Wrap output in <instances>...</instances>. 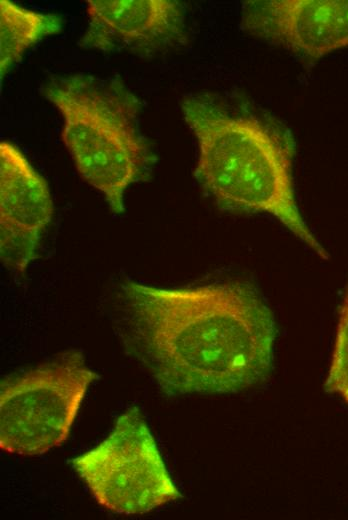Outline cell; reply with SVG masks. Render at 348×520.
<instances>
[{"label": "cell", "mask_w": 348, "mask_h": 520, "mask_svg": "<svg viewBox=\"0 0 348 520\" xmlns=\"http://www.w3.org/2000/svg\"><path fill=\"white\" fill-rule=\"evenodd\" d=\"M85 49L149 56L185 40V10L175 0H87Z\"/></svg>", "instance_id": "ba28073f"}, {"label": "cell", "mask_w": 348, "mask_h": 520, "mask_svg": "<svg viewBox=\"0 0 348 520\" xmlns=\"http://www.w3.org/2000/svg\"><path fill=\"white\" fill-rule=\"evenodd\" d=\"M241 27L306 64L348 48V0H250Z\"/></svg>", "instance_id": "8992f818"}, {"label": "cell", "mask_w": 348, "mask_h": 520, "mask_svg": "<svg viewBox=\"0 0 348 520\" xmlns=\"http://www.w3.org/2000/svg\"><path fill=\"white\" fill-rule=\"evenodd\" d=\"M118 334L168 395L234 393L266 380L276 335L257 290L230 281L120 286Z\"/></svg>", "instance_id": "6da1fadb"}, {"label": "cell", "mask_w": 348, "mask_h": 520, "mask_svg": "<svg viewBox=\"0 0 348 520\" xmlns=\"http://www.w3.org/2000/svg\"><path fill=\"white\" fill-rule=\"evenodd\" d=\"M44 93L63 117L62 140L79 174L113 213H123L127 188L156 161L139 128L140 100L116 79L79 74L53 81Z\"/></svg>", "instance_id": "3957f363"}, {"label": "cell", "mask_w": 348, "mask_h": 520, "mask_svg": "<svg viewBox=\"0 0 348 520\" xmlns=\"http://www.w3.org/2000/svg\"><path fill=\"white\" fill-rule=\"evenodd\" d=\"M70 464L98 504L118 514H144L182 498L136 406L116 420L105 440Z\"/></svg>", "instance_id": "5b68a950"}, {"label": "cell", "mask_w": 348, "mask_h": 520, "mask_svg": "<svg viewBox=\"0 0 348 520\" xmlns=\"http://www.w3.org/2000/svg\"><path fill=\"white\" fill-rule=\"evenodd\" d=\"M54 212L46 180L9 141L0 142V257L6 268L23 273Z\"/></svg>", "instance_id": "52a82bcc"}, {"label": "cell", "mask_w": 348, "mask_h": 520, "mask_svg": "<svg viewBox=\"0 0 348 520\" xmlns=\"http://www.w3.org/2000/svg\"><path fill=\"white\" fill-rule=\"evenodd\" d=\"M62 29L55 14L26 9L10 0L0 1V75L19 61L24 52L41 38Z\"/></svg>", "instance_id": "9c48e42d"}, {"label": "cell", "mask_w": 348, "mask_h": 520, "mask_svg": "<svg viewBox=\"0 0 348 520\" xmlns=\"http://www.w3.org/2000/svg\"><path fill=\"white\" fill-rule=\"evenodd\" d=\"M181 111L198 145L195 178L217 207L271 215L328 260L297 205L290 131L270 116L233 112L206 95L184 98Z\"/></svg>", "instance_id": "7a4b0ae2"}, {"label": "cell", "mask_w": 348, "mask_h": 520, "mask_svg": "<svg viewBox=\"0 0 348 520\" xmlns=\"http://www.w3.org/2000/svg\"><path fill=\"white\" fill-rule=\"evenodd\" d=\"M324 388L348 403V288L346 290L336 330L335 342Z\"/></svg>", "instance_id": "30bf717a"}, {"label": "cell", "mask_w": 348, "mask_h": 520, "mask_svg": "<svg viewBox=\"0 0 348 520\" xmlns=\"http://www.w3.org/2000/svg\"><path fill=\"white\" fill-rule=\"evenodd\" d=\"M97 374L76 350L0 385V448L33 456L61 445L69 436L90 384Z\"/></svg>", "instance_id": "277c9868"}]
</instances>
